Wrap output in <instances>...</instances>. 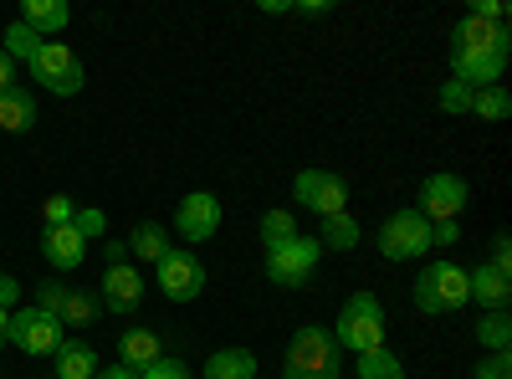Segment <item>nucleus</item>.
I'll return each mask as SVG.
<instances>
[{"mask_svg": "<svg viewBox=\"0 0 512 379\" xmlns=\"http://www.w3.org/2000/svg\"><path fill=\"white\" fill-rule=\"evenodd\" d=\"M507 57H512V31L507 26H492V21H477V16H461L456 31H451V77L466 82V88H492V82L507 72Z\"/></svg>", "mask_w": 512, "mask_h": 379, "instance_id": "1", "label": "nucleus"}, {"mask_svg": "<svg viewBox=\"0 0 512 379\" xmlns=\"http://www.w3.org/2000/svg\"><path fill=\"white\" fill-rule=\"evenodd\" d=\"M282 379H344V354H338L333 333L323 323H303L287 339Z\"/></svg>", "mask_w": 512, "mask_h": 379, "instance_id": "2", "label": "nucleus"}, {"mask_svg": "<svg viewBox=\"0 0 512 379\" xmlns=\"http://www.w3.org/2000/svg\"><path fill=\"white\" fill-rule=\"evenodd\" d=\"M328 333H333L338 354H354V359L384 349V308H379V298L374 292H354V298L338 308V323Z\"/></svg>", "mask_w": 512, "mask_h": 379, "instance_id": "3", "label": "nucleus"}, {"mask_svg": "<svg viewBox=\"0 0 512 379\" xmlns=\"http://www.w3.org/2000/svg\"><path fill=\"white\" fill-rule=\"evenodd\" d=\"M410 292H415V308L431 313V318L461 313V308H466V267H456V262H431V267L415 277Z\"/></svg>", "mask_w": 512, "mask_h": 379, "instance_id": "4", "label": "nucleus"}, {"mask_svg": "<svg viewBox=\"0 0 512 379\" xmlns=\"http://www.w3.org/2000/svg\"><path fill=\"white\" fill-rule=\"evenodd\" d=\"M62 339H67L62 318L47 313V308H36V303H31V308H16V313L6 318V344H16L21 354H57Z\"/></svg>", "mask_w": 512, "mask_h": 379, "instance_id": "5", "label": "nucleus"}, {"mask_svg": "<svg viewBox=\"0 0 512 379\" xmlns=\"http://www.w3.org/2000/svg\"><path fill=\"white\" fill-rule=\"evenodd\" d=\"M379 251H384L390 262H415V257H425V251H431V221H425L415 205L395 210V216L379 226Z\"/></svg>", "mask_w": 512, "mask_h": 379, "instance_id": "6", "label": "nucleus"}, {"mask_svg": "<svg viewBox=\"0 0 512 379\" xmlns=\"http://www.w3.org/2000/svg\"><path fill=\"white\" fill-rule=\"evenodd\" d=\"M318 257H323L318 236H292V241L267 251V277L277 287H308L313 272H318Z\"/></svg>", "mask_w": 512, "mask_h": 379, "instance_id": "7", "label": "nucleus"}, {"mask_svg": "<svg viewBox=\"0 0 512 379\" xmlns=\"http://www.w3.org/2000/svg\"><path fill=\"white\" fill-rule=\"evenodd\" d=\"M154 277H159V292L169 303H195L205 292V267L195 262V251H185V246H169L164 257L154 262Z\"/></svg>", "mask_w": 512, "mask_h": 379, "instance_id": "8", "label": "nucleus"}, {"mask_svg": "<svg viewBox=\"0 0 512 379\" xmlns=\"http://www.w3.org/2000/svg\"><path fill=\"white\" fill-rule=\"evenodd\" d=\"M31 77H36L47 93H57V98L82 93V62L72 57V47H62V41H41V52H36V62H31Z\"/></svg>", "mask_w": 512, "mask_h": 379, "instance_id": "9", "label": "nucleus"}, {"mask_svg": "<svg viewBox=\"0 0 512 379\" xmlns=\"http://www.w3.org/2000/svg\"><path fill=\"white\" fill-rule=\"evenodd\" d=\"M292 195L303 210H313V216H344V205H349V185L338 180L333 170H297L292 180Z\"/></svg>", "mask_w": 512, "mask_h": 379, "instance_id": "10", "label": "nucleus"}, {"mask_svg": "<svg viewBox=\"0 0 512 379\" xmlns=\"http://www.w3.org/2000/svg\"><path fill=\"white\" fill-rule=\"evenodd\" d=\"M466 200H472L466 180L441 170V175H425V185H420V205H415V210H420V216L436 226V221H456L461 210H466Z\"/></svg>", "mask_w": 512, "mask_h": 379, "instance_id": "11", "label": "nucleus"}, {"mask_svg": "<svg viewBox=\"0 0 512 379\" xmlns=\"http://www.w3.org/2000/svg\"><path fill=\"white\" fill-rule=\"evenodd\" d=\"M175 231L195 246V241H210L221 231V200L210 190H190L180 205H175Z\"/></svg>", "mask_w": 512, "mask_h": 379, "instance_id": "12", "label": "nucleus"}, {"mask_svg": "<svg viewBox=\"0 0 512 379\" xmlns=\"http://www.w3.org/2000/svg\"><path fill=\"white\" fill-rule=\"evenodd\" d=\"M108 313H139V303H144V277H139V267H128V262H118V267H103V298H98Z\"/></svg>", "mask_w": 512, "mask_h": 379, "instance_id": "13", "label": "nucleus"}, {"mask_svg": "<svg viewBox=\"0 0 512 379\" xmlns=\"http://www.w3.org/2000/svg\"><path fill=\"white\" fill-rule=\"evenodd\" d=\"M466 303H477L482 313H502L512 303V277L487 267V262L472 267V272H466Z\"/></svg>", "mask_w": 512, "mask_h": 379, "instance_id": "14", "label": "nucleus"}, {"mask_svg": "<svg viewBox=\"0 0 512 379\" xmlns=\"http://www.w3.org/2000/svg\"><path fill=\"white\" fill-rule=\"evenodd\" d=\"M41 257H47L57 272H77L82 257H88V241H82L72 226H41Z\"/></svg>", "mask_w": 512, "mask_h": 379, "instance_id": "15", "label": "nucleus"}, {"mask_svg": "<svg viewBox=\"0 0 512 379\" xmlns=\"http://www.w3.org/2000/svg\"><path fill=\"white\" fill-rule=\"evenodd\" d=\"M67 21H72L67 0H21V26H31L41 41L57 36V31H67Z\"/></svg>", "mask_w": 512, "mask_h": 379, "instance_id": "16", "label": "nucleus"}, {"mask_svg": "<svg viewBox=\"0 0 512 379\" xmlns=\"http://www.w3.org/2000/svg\"><path fill=\"white\" fill-rule=\"evenodd\" d=\"M31 123H36V98H31V88L16 82V88L0 93V129H6V134H26Z\"/></svg>", "mask_w": 512, "mask_h": 379, "instance_id": "17", "label": "nucleus"}, {"mask_svg": "<svg viewBox=\"0 0 512 379\" xmlns=\"http://www.w3.org/2000/svg\"><path fill=\"white\" fill-rule=\"evenodd\" d=\"M98 374V349L82 339H62L57 349V379H93Z\"/></svg>", "mask_w": 512, "mask_h": 379, "instance_id": "18", "label": "nucleus"}, {"mask_svg": "<svg viewBox=\"0 0 512 379\" xmlns=\"http://www.w3.org/2000/svg\"><path fill=\"white\" fill-rule=\"evenodd\" d=\"M200 374L205 379H256V354L251 349H216Z\"/></svg>", "mask_w": 512, "mask_h": 379, "instance_id": "19", "label": "nucleus"}, {"mask_svg": "<svg viewBox=\"0 0 512 379\" xmlns=\"http://www.w3.org/2000/svg\"><path fill=\"white\" fill-rule=\"evenodd\" d=\"M164 349H159V339H154V333L149 328H128L123 333V339H118V364H128V369H149L154 359H159Z\"/></svg>", "mask_w": 512, "mask_h": 379, "instance_id": "20", "label": "nucleus"}, {"mask_svg": "<svg viewBox=\"0 0 512 379\" xmlns=\"http://www.w3.org/2000/svg\"><path fill=\"white\" fill-rule=\"evenodd\" d=\"M128 251H134L139 262H149V267H154V262L164 257V251H169V231H164L159 221H139V226H134V236H128Z\"/></svg>", "mask_w": 512, "mask_h": 379, "instance_id": "21", "label": "nucleus"}, {"mask_svg": "<svg viewBox=\"0 0 512 379\" xmlns=\"http://www.w3.org/2000/svg\"><path fill=\"white\" fill-rule=\"evenodd\" d=\"M318 246H328V251H354L359 246V221L349 216H323V231H318Z\"/></svg>", "mask_w": 512, "mask_h": 379, "instance_id": "22", "label": "nucleus"}, {"mask_svg": "<svg viewBox=\"0 0 512 379\" xmlns=\"http://www.w3.org/2000/svg\"><path fill=\"white\" fill-rule=\"evenodd\" d=\"M98 313H103V303L93 298V292H82V287H72L57 318H62V328H88V323H93Z\"/></svg>", "mask_w": 512, "mask_h": 379, "instance_id": "23", "label": "nucleus"}, {"mask_svg": "<svg viewBox=\"0 0 512 379\" xmlns=\"http://www.w3.org/2000/svg\"><path fill=\"white\" fill-rule=\"evenodd\" d=\"M477 344H482L487 354H507V344H512V318H507V308H502V313H482Z\"/></svg>", "mask_w": 512, "mask_h": 379, "instance_id": "24", "label": "nucleus"}, {"mask_svg": "<svg viewBox=\"0 0 512 379\" xmlns=\"http://www.w3.org/2000/svg\"><path fill=\"white\" fill-rule=\"evenodd\" d=\"M472 113H477L482 123H502V118L512 113V93L502 88V82H492V88H477V93H472Z\"/></svg>", "mask_w": 512, "mask_h": 379, "instance_id": "25", "label": "nucleus"}, {"mask_svg": "<svg viewBox=\"0 0 512 379\" xmlns=\"http://www.w3.org/2000/svg\"><path fill=\"white\" fill-rule=\"evenodd\" d=\"M0 52H6L11 62H36V52H41V36H36L31 26L11 21V26H6V36H0Z\"/></svg>", "mask_w": 512, "mask_h": 379, "instance_id": "26", "label": "nucleus"}, {"mask_svg": "<svg viewBox=\"0 0 512 379\" xmlns=\"http://www.w3.org/2000/svg\"><path fill=\"white\" fill-rule=\"evenodd\" d=\"M359 379H405V364L390 349H374V354L359 359Z\"/></svg>", "mask_w": 512, "mask_h": 379, "instance_id": "27", "label": "nucleus"}, {"mask_svg": "<svg viewBox=\"0 0 512 379\" xmlns=\"http://www.w3.org/2000/svg\"><path fill=\"white\" fill-rule=\"evenodd\" d=\"M72 231L82 236V241H103L108 236V216L98 205H77V216H72Z\"/></svg>", "mask_w": 512, "mask_h": 379, "instance_id": "28", "label": "nucleus"}, {"mask_svg": "<svg viewBox=\"0 0 512 379\" xmlns=\"http://www.w3.org/2000/svg\"><path fill=\"white\" fill-rule=\"evenodd\" d=\"M292 236H297V226H292L287 210H267V216H262V246L272 251V246H282V241H292Z\"/></svg>", "mask_w": 512, "mask_h": 379, "instance_id": "29", "label": "nucleus"}, {"mask_svg": "<svg viewBox=\"0 0 512 379\" xmlns=\"http://www.w3.org/2000/svg\"><path fill=\"white\" fill-rule=\"evenodd\" d=\"M67 282L62 277H41L36 282V308H47V313H62V303H67Z\"/></svg>", "mask_w": 512, "mask_h": 379, "instance_id": "30", "label": "nucleus"}, {"mask_svg": "<svg viewBox=\"0 0 512 379\" xmlns=\"http://www.w3.org/2000/svg\"><path fill=\"white\" fill-rule=\"evenodd\" d=\"M72 216H77L72 195H47V205H41V226H72Z\"/></svg>", "mask_w": 512, "mask_h": 379, "instance_id": "31", "label": "nucleus"}, {"mask_svg": "<svg viewBox=\"0 0 512 379\" xmlns=\"http://www.w3.org/2000/svg\"><path fill=\"white\" fill-rule=\"evenodd\" d=\"M441 113H472V88L466 82H441Z\"/></svg>", "mask_w": 512, "mask_h": 379, "instance_id": "32", "label": "nucleus"}, {"mask_svg": "<svg viewBox=\"0 0 512 379\" xmlns=\"http://www.w3.org/2000/svg\"><path fill=\"white\" fill-rule=\"evenodd\" d=\"M139 379H190V364H185V359H169V354H159V359H154V364H149Z\"/></svg>", "mask_w": 512, "mask_h": 379, "instance_id": "33", "label": "nucleus"}, {"mask_svg": "<svg viewBox=\"0 0 512 379\" xmlns=\"http://www.w3.org/2000/svg\"><path fill=\"white\" fill-rule=\"evenodd\" d=\"M472 379H512V359L507 354H482V364H477Z\"/></svg>", "mask_w": 512, "mask_h": 379, "instance_id": "34", "label": "nucleus"}, {"mask_svg": "<svg viewBox=\"0 0 512 379\" xmlns=\"http://www.w3.org/2000/svg\"><path fill=\"white\" fill-rule=\"evenodd\" d=\"M487 267H497V272L512 277V241H507V231H497V241H492V262H487Z\"/></svg>", "mask_w": 512, "mask_h": 379, "instance_id": "35", "label": "nucleus"}, {"mask_svg": "<svg viewBox=\"0 0 512 379\" xmlns=\"http://www.w3.org/2000/svg\"><path fill=\"white\" fill-rule=\"evenodd\" d=\"M16 303H21V282H16L11 272H0V308L16 313Z\"/></svg>", "mask_w": 512, "mask_h": 379, "instance_id": "36", "label": "nucleus"}, {"mask_svg": "<svg viewBox=\"0 0 512 379\" xmlns=\"http://www.w3.org/2000/svg\"><path fill=\"white\" fill-rule=\"evenodd\" d=\"M292 11H297V16H308V21H318V16H333V0H297Z\"/></svg>", "mask_w": 512, "mask_h": 379, "instance_id": "37", "label": "nucleus"}, {"mask_svg": "<svg viewBox=\"0 0 512 379\" xmlns=\"http://www.w3.org/2000/svg\"><path fill=\"white\" fill-rule=\"evenodd\" d=\"M456 236H461L456 221H436V226H431V246H456Z\"/></svg>", "mask_w": 512, "mask_h": 379, "instance_id": "38", "label": "nucleus"}, {"mask_svg": "<svg viewBox=\"0 0 512 379\" xmlns=\"http://www.w3.org/2000/svg\"><path fill=\"white\" fill-rule=\"evenodd\" d=\"M103 262H108V267L128 262V241H103Z\"/></svg>", "mask_w": 512, "mask_h": 379, "instance_id": "39", "label": "nucleus"}, {"mask_svg": "<svg viewBox=\"0 0 512 379\" xmlns=\"http://www.w3.org/2000/svg\"><path fill=\"white\" fill-rule=\"evenodd\" d=\"M6 88H16V62L0 52V93H6Z\"/></svg>", "mask_w": 512, "mask_h": 379, "instance_id": "40", "label": "nucleus"}, {"mask_svg": "<svg viewBox=\"0 0 512 379\" xmlns=\"http://www.w3.org/2000/svg\"><path fill=\"white\" fill-rule=\"evenodd\" d=\"M93 379H139V369H128V364H113V369H98Z\"/></svg>", "mask_w": 512, "mask_h": 379, "instance_id": "41", "label": "nucleus"}, {"mask_svg": "<svg viewBox=\"0 0 512 379\" xmlns=\"http://www.w3.org/2000/svg\"><path fill=\"white\" fill-rule=\"evenodd\" d=\"M262 11H267V16H287L292 0H262Z\"/></svg>", "mask_w": 512, "mask_h": 379, "instance_id": "42", "label": "nucleus"}, {"mask_svg": "<svg viewBox=\"0 0 512 379\" xmlns=\"http://www.w3.org/2000/svg\"><path fill=\"white\" fill-rule=\"evenodd\" d=\"M6 318H11V313H6V308H0V349H6Z\"/></svg>", "mask_w": 512, "mask_h": 379, "instance_id": "43", "label": "nucleus"}]
</instances>
